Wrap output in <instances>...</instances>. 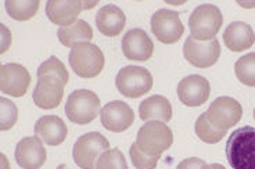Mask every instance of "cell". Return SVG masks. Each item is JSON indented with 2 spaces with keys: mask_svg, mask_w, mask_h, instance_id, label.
Returning <instances> with one entry per match:
<instances>
[{
  "mask_svg": "<svg viewBox=\"0 0 255 169\" xmlns=\"http://www.w3.org/2000/svg\"><path fill=\"white\" fill-rule=\"evenodd\" d=\"M226 158L233 169H255V128L243 126L230 135Z\"/></svg>",
  "mask_w": 255,
  "mask_h": 169,
  "instance_id": "1",
  "label": "cell"
},
{
  "mask_svg": "<svg viewBox=\"0 0 255 169\" xmlns=\"http://www.w3.org/2000/svg\"><path fill=\"white\" fill-rule=\"evenodd\" d=\"M173 142V133L165 122L148 121L137 132L136 144L143 153L148 156L161 157Z\"/></svg>",
  "mask_w": 255,
  "mask_h": 169,
  "instance_id": "2",
  "label": "cell"
},
{
  "mask_svg": "<svg viewBox=\"0 0 255 169\" xmlns=\"http://www.w3.org/2000/svg\"><path fill=\"white\" fill-rule=\"evenodd\" d=\"M71 68L81 78H96L104 68L106 58L99 46L85 42L72 47L68 57Z\"/></svg>",
  "mask_w": 255,
  "mask_h": 169,
  "instance_id": "3",
  "label": "cell"
},
{
  "mask_svg": "<svg viewBox=\"0 0 255 169\" xmlns=\"http://www.w3.org/2000/svg\"><path fill=\"white\" fill-rule=\"evenodd\" d=\"M100 113V99L92 90L79 89L72 92L67 99L65 115L74 124L88 125Z\"/></svg>",
  "mask_w": 255,
  "mask_h": 169,
  "instance_id": "4",
  "label": "cell"
},
{
  "mask_svg": "<svg viewBox=\"0 0 255 169\" xmlns=\"http://www.w3.org/2000/svg\"><path fill=\"white\" fill-rule=\"evenodd\" d=\"M222 24V11L214 4H201L196 7L189 18L191 36L200 42H210L215 39Z\"/></svg>",
  "mask_w": 255,
  "mask_h": 169,
  "instance_id": "5",
  "label": "cell"
},
{
  "mask_svg": "<svg viewBox=\"0 0 255 169\" xmlns=\"http://www.w3.org/2000/svg\"><path fill=\"white\" fill-rule=\"evenodd\" d=\"M115 85L122 96L129 99H137L151 90L153 76L148 69L143 67L128 65L118 72L115 78Z\"/></svg>",
  "mask_w": 255,
  "mask_h": 169,
  "instance_id": "6",
  "label": "cell"
},
{
  "mask_svg": "<svg viewBox=\"0 0 255 169\" xmlns=\"http://www.w3.org/2000/svg\"><path fill=\"white\" fill-rule=\"evenodd\" d=\"M110 149L107 139L99 132H89L78 139L74 144L72 157L81 169H96V163L104 151Z\"/></svg>",
  "mask_w": 255,
  "mask_h": 169,
  "instance_id": "7",
  "label": "cell"
},
{
  "mask_svg": "<svg viewBox=\"0 0 255 169\" xmlns=\"http://www.w3.org/2000/svg\"><path fill=\"white\" fill-rule=\"evenodd\" d=\"M151 31L161 43L172 44L182 38L185 26L180 21L178 11L161 8L151 17Z\"/></svg>",
  "mask_w": 255,
  "mask_h": 169,
  "instance_id": "8",
  "label": "cell"
},
{
  "mask_svg": "<svg viewBox=\"0 0 255 169\" xmlns=\"http://www.w3.org/2000/svg\"><path fill=\"white\" fill-rule=\"evenodd\" d=\"M183 56L193 67L208 68L217 63L221 56V44L218 39L200 42L190 35L183 44Z\"/></svg>",
  "mask_w": 255,
  "mask_h": 169,
  "instance_id": "9",
  "label": "cell"
},
{
  "mask_svg": "<svg viewBox=\"0 0 255 169\" xmlns=\"http://www.w3.org/2000/svg\"><path fill=\"white\" fill-rule=\"evenodd\" d=\"M207 114L210 117L211 122L217 128L228 131L232 126L240 122L243 115V107L236 99L222 96L211 103Z\"/></svg>",
  "mask_w": 255,
  "mask_h": 169,
  "instance_id": "10",
  "label": "cell"
},
{
  "mask_svg": "<svg viewBox=\"0 0 255 169\" xmlns=\"http://www.w3.org/2000/svg\"><path fill=\"white\" fill-rule=\"evenodd\" d=\"M31 85V74L21 64H3L0 71V90L11 97H22Z\"/></svg>",
  "mask_w": 255,
  "mask_h": 169,
  "instance_id": "11",
  "label": "cell"
},
{
  "mask_svg": "<svg viewBox=\"0 0 255 169\" xmlns=\"http://www.w3.org/2000/svg\"><path fill=\"white\" fill-rule=\"evenodd\" d=\"M64 83L56 76H42L38 78L36 86L33 89L32 99L39 108L53 110L60 106L64 96Z\"/></svg>",
  "mask_w": 255,
  "mask_h": 169,
  "instance_id": "12",
  "label": "cell"
},
{
  "mask_svg": "<svg viewBox=\"0 0 255 169\" xmlns=\"http://www.w3.org/2000/svg\"><path fill=\"white\" fill-rule=\"evenodd\" d=\"M176 92H178L179 100L185 106H203L210 97V82L201 75H189L179 82Z\"/></svg>",
  "mask_w": 255,
  "mask_h": 169,
  "instance_id": "13",
  "label": "cell"
},
{
  "mask_svg": "<svg viewBox=\"0 0 255 169\" xmlns=\"http://www.w3.org/2000/svg\"><path fill=\"white\" fill-rule=\"evenodd\" d=\"M102 125L110 132L120 133L127 131L133 124L134 113L129 104L124 101H110L102 108L100 113Z\"/></svg>",
  "mask_w": 255,
  "mask_h": 169,
  "instance_id": "14",
  "label": "cell"
},
{
  "mask_svg": "<svg viewBox=\"0 0 255 169\" xmlns=\"http://www.w3.org/2000/svg\"><path fill=\"white\" fill-rule=\"evenodd\" d=\"M122 53L128 60L133 61H147L153 56L154 43L146 31L134 28L128 31L122 38Z\"/></svg>",
  "mask_w": 255,
  "mask_h": 169,
  "instance_id": "15",
  "label": "cell"
},
{
  "mask_svg": "<svg viewBox=\"0 0 255 169\" xmlns=\"http://www.w3.org/2000/svg\"><path fill=\"white\" fill-rule=\"evenodd\" d=\"M15 161L22 169H39L46 163V149L38 136L24 138L15 147Z\"/></svg>",
  "mask_w": 255,
  "mask_h": 169,
  "instance_id": "16",
  "label": "cell"
},
{
  "mask_svg": "<svg viewBox=\"0 0 255 169\" xmlns=\"http://www.w3.org/2000/svg\"><path fill=\"white\" fill-rule=\"evenodd\" d=\"M83 10L81 0H49L46 3V15L53 24L70 26L78 21Z\"/></svg>",
  "mask_w": 255,
  "mask_h": 169,
  "instance_id": "17",
  "label": "cell"
},
{
  "mask_svg": "<svg viewBox=\"0 0 255 169\" xmlns=\"http://www.w3.org/2000/svg\"><path fill=\"white\" fill-rule=\"evenodd\" d=\"M35 133L42 142L49 146H60L68 135V128L57 115H45L35 124Z\"/></svg>",
  "mask_w": 255,
  "mask_h": 169,
  "instance_id": "18",
  "label": "cell"
},
{
  "mask_svg": "<svg viewBox=\"0 0 255 169\" xmlns=\"http://www.w3.org/2000/svg\"><path fill=\"white\" fill-rule=\"evenodd\" d=\"M223 43L229 50L235 53L249 50L255 43V33L247 22L235 21L223 33Z\"/></svg>",
  "mask_w": 255,
  "mask_h": 169,
  "instance_id": "19",
  "label": "cell"
},
{
  "mask_svg": "<svg viewBox=\"0 0 255 169\" xmlns=\"http://www.w3.org/2000/svg\"><path fill=\"white\" fill-rule=\"evenodd\" d=\"M127 17L121 8L115 4H107L102 7L96 14L97 29L106 36H118L125 28Z\"/></svg>",
  "mask_w": 255,
  "mask_h": 169,
  "instance_id": "20",
  "label": "cell"
},
{
  "mask_svg": "<svg viewBox=\"0 0 255 169\" xmlns=\"http://www.w3.org/2000/svg\"><path fill=\"white\" fill-rule=\"evenodd\" d=\"M139 115L143 121L147 122L161 121L166 124L172 118V106L166 97L161 94H154L141 101L139 106Z\"/></svg>",
  "mask_w": 255,
  "mask_h": 169,
  "instance_id": "21",
  "label": "cell"
},
{
  "mask_svg": "<svg viewBox=\"0 0 255 169\" xmlns=\"http://www.w3.org/2000/svg\"><path fill=\"white\" fill-rule=\"evenodd\" d=\"M57 36L63 46L75 47L78 44L90 42L93 38V31L85 19H78L70 26H60Z\"/></svg>",
  "mask_w": 255,
  "mask_h": 169,
  "instance_id": "22",
  "label": "cell"
},
{
  "mask_svg": "<svg viewBox=\"0 0 255 169\" xmlns=\"http://www.w3.org/2000/svg\"><path fill=\"white\" fill-rule=\"evenodd\" d=\"M7 14L15 21H28L36 15L39 10L38 0H6Z\"/></svg>",
  "mask_w": 255,
  "mask_h": 169,
  "instance_id": "23",
  "label": "cell"
},
{
  "mask_svg": "<svg viewBox=\"0 0 255 169\" xmlns=\"http://www.w3.org/2000/svg\"><path fill=\"white\" fill-rule=\"evenodd\" d=\"M194 129H196V135L198 136L200 140H203L204 143L208 144H215L219 143L223 138H225V135H226V132L225 129H219L217 126L214 125L212 122H211L210 117H208V114L204 113L201 114L200 117L196 121V126H194Z\"/></svg>",
  "mask_w": 255,
  "mask_h": 169,
  "instance_id": "24",
  "label": "cell"
},
{
  "mask_svg": "<svg viewBox=\"0 0 255 169\" xmlns=\"http://www.w3.org/2000/svg\"><path fill=\"white\" fill-rule=\"evenodd\" d=\"M235 72L243 85L255 88V53L240 57L235 64Z\"/></svg>",
  "mask_w": 255,
  "mask_h": 169,
  "instance_id": "25",
  "label": "cell"
},
{
  "mask_svg": "<svg viewBox=\"0 0 255 169\" xmlns=\"http://www.w3.org/2000/svg\"><path fill=\"white\" fill-rule=\"evenodd\" d=\"M36 75H38V78H42V76H56L58 79H61L65 85L70 81V75H68V71L65 68V65L56 56H51L50 58L46 60L45 63L40 64Z\"/></svg>",
  "mask_w": 255,
  "mask_h": 169,
  "instance_id": "26",
  "label": "cell"
},
{
  "mask_svg": "<svg viewBox=\"0 0 255 169\" xmlns=\"http://www.w3.org/2000/svg\"><path fill=\"white\" fill-rule=\"evenodd\" d=\"M96 169H128V164L120 149H109L99 157Z\"/></svg>",
  "mask_w": 255,
  "mask_h": 169,
  "instance_id": "27",
  "label": "cell"
},
{
  "mask_svg": "<svg viewBox=\"0 0 255 169\" xmlns=\"http://www.w3.org/2000/svg\"><path fill=\"white\" fill-rule=\"evenodd\" d=\"M18 119V110L13 101L0 97V131L11 129Z\"/></svg>",
  "mask_w": 255,
  "mask_h": 169,
  "instance_id": "28",
  "label": "cell"
},
{
  "mask_svg": "<svg viewBox=\"0 0 255 169\" xmlns=\"http://www.w3.org/2000/svg\"><path fill=\"white\" fill-rule=\"evenodd\" d=\"M129 156H130V160H132V164L136 169H154L158 164L159 158L161 157H153L148 156L146 153L137 147V144L133 143L129 149Z\"/></svg>",
  "mask_w": 255,
  "mask_h": 169,
  "instance_id": "29",
  "label": "cell"
},
{
  "mask_svg": "<svg viewBox=\"0 0 255 169\" xmlns=\"http://www.w3.org/2000/svg\"><path fill=\"white\" fill-rule=\"evenodd\" d=\"M176 169H210V165L197 157H191L179 163Z\"/></svg>",
  "mask_w": 255,
  "mask_h": 169,
  "instance_id": "30",
  "label": "cell"
},
{
  "mask_svg": "<svg viewBox=\"0 0 255 169\" xmlns=\"http://www.w3.org/2000/svg\"><path fill=\"white\" fill-rule=\"evenodd\" d=\"M11 44V33L4 24L0 25V53L3 54Z\"/></svg>",
  "mask_w": 255,
  "mask_h": 169,
  "instance_id": "31",
  "label": "cell"
},
{
  "mask_svg": "<svg viewBox=\"0 0 255 169\" xmlns=\"http://www.w3.org/2000/svg\"><path fill=\"white\" fill-rule=\"evenodd\" d=\"M239 6L244 7V8H254L255 1H239Z\"/></svg>",
  "mask_w": 255,
  "mask_h": 169,
  "instance_id": "32",
  "label": "cell"
},
{
  "mask_svg": "<svg viewBox=\"0 0 255 169\" xmlns=\"http://www.w3.org/2000/svg\"><path fill=\"white\" fill-rule=\"evenodd\" d=\"M96 6H97V1H92V3H89V1H82L83 10H89V8H93Z\"/></svg>",
  "mask_w": 255,
  "mask_h": 169,
  "instance_id": "33",
  "label": "cell"
},
{
  "mask_svg": "<svg viewBox=\"0 0 255 169\" xmlns=\"http://www.w3.org/2000/svg\"><path fill=\"white\" fill-rule=\"evenodd\" d=\"M210 169H226V168H225L223 165H221V164H211Z\"/></svg>",
  "mask_w": 255,
  "mask_h": 169,
  "instance_id": "34",
  "label": "cell"
},
{
  "mask_svg": "<svg viewBox=\"0 0 255 169\" xmlns=\"http://www.w3.org/2000/svg\"><path fill=\"white\" fill-rule=\"evenodd\" d=\"M57 169H68V168H67V167H65L64 164H61V165H58V168H57Z\"/></svg>",
  "mask_w": 255,
  "mask_h": 169,
  "instance_id": "35",
  "label": "cell"
},
{
  "mask_svg": "<svg viewBox=\"0 0 255 169\" xmlns=\"http://www.w3.org/2000/svg\"><path fill=\"white\" fill-rule=\"evenodd\" d=\"M254 119H255V108H254Z\"/></svg>",
  "mask_w": 255,
  "mask_h": 169,
  "instance_id": "36",
  "label": "cell"
}]
</instances>
